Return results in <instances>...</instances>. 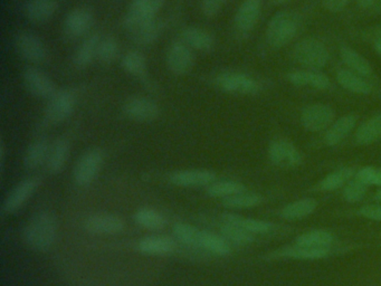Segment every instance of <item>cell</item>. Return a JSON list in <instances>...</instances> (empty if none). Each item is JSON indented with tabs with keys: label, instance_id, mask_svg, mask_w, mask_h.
<instances>
[{
	"label": "cell",
	"instance_id": "6da1fadb",
	"mask_svg": "<svg viewBox=\"0 0 381 286\" xmlns=\"http://www.w3.org/2000/svg\"><path fill=\"white\" fill-rule=\"evenodd\" d=\"M57 222L49 213L41 212L29 220L24 230V240L31 250L47 252L56 242Z\"/></svg>",
	"mask_w": 381,
	"mask_h": 286
},
{
	"label": "cell",
	"instance_id": "7a4b0ae2",
	"mask_svg": "<svg viewBox=\"0 0 381 286\" xmlns=\"http://www.w3.org/2000/svg\"><path fill=\"white\" fill-rule=\"evenodd\" d=\"M300 29V17L294 11H278L272 17L266 29V41L274 48L289 44Z\"/></svg>",
	"mask_w": 381,
	"mask_h": 286
},
{
	"label": "cell",
	"instance_id": "3957f363",
	"mask_svg": "<svg viewBox=\"0 0 381 286\" xmlns=\"http://www.w3.org/2000/svg\"><path fill=\"white\" fill-rule=\"evenodd\" d=\"M293 58L302 66L320 70L329 62V51L322 41L311 37L302 39L294 46Z\"/></svg>",
	"mask_w": 381,
	"mask_h": 286
},
{
	"label": "cell",
	"instance_id": "277c9868",
	"mask_svg": "<svg viewBox=\"0 0 381 286\" xmlns=\"http://www.w3.org/2000/svg\"><path fill=\"white\" fill-rule=\"evenodd\" d=\"M103 153L98 149H91L78 158L73 171V178L78 187L90 186L96 180L103 165Z\"/></svg>",
	"mask_w": 381,
	"mask_h": 286
},
{
	"label": "cell",
	"instance_id": "5b68a950",
	"mask_svg": "<svg viewBox=\"0 0 381 286\" xmlns=\"http://www.w3.org/2000/svg\"><path fill=\"white\" fill-rule=\"evenodd\" d=\"M16 53L29 63L39 64L46 61L47 49L44 43L31 31H19L14 41Z\"/></svg>",
	"mask_w": 381,
	"mask_h": 286
},
{
	"label": "cell",
	"instance_id": "8992f818",
	"mask_svg": "<svg viewBox=\"0 0 381 286\" xmlns=\"http://www.w3.org/2000/svg\"><path fill=\"white\" fill-rule=\"evenodd\" d=\"M163 5L165 0H133L124 17V27L130 31L140 24L157 19L158 13L163 9Z\"/></svg>",
	"mask_w": 381,
	"mask_h": 286
},
{
	"label": "cell",
	"instance_id": "52a82bcc",
	"mask_svg": "<svg viewBox=\"0 0 381 286\" xmlns=\"http://www.w3.org/2000/svg\"><path fill=\"white\" fill-rule=\"evenodd\" d=\"M268 158L276 167L295 168L302 163V155L293 142L283 138L273 140L268 148Z\"/></svg>",
	"mask_w": 381,
	"mask_h": 286
},
{
	"label": "cell",
	"instance_id": "ba28073f",
	"mask_svg": "<svg viewBox=\"0 0 381 286\" xmlns=\"http://www.w3.org/2000/svg\"><path fill=\"white\" fill-rule=\"evenodd\" d=\"M216 84L226 93L252 96L260 90L258 82L250 78V75L244 74V73H220L216 78Z\"/></svg>",
	"mask_w": 381,
	"mask_h": 286
},
{
	"label": "cell",
	"instance_id": "9c48e42d",
	"mask_svg": "<svg viewBox=\"0 0 381 286\" xmlns=\"http://www.w3.org/2000/svg\"><path fill=\"white\" fill-rule=\"evenodd\" d=\"M335 112L327 104H310L303 108L301 123L304 129L310 132H320L332 126Z\"/></svg>",
	"mask_w": 381,
	"mask_h": 286
},
{
	"label": "cell",
	"instance_id": "30bf717a",
	"mask_svg": "<svg viewBox=\"0 0 381 286\" xmlns=\"http://www.w3.org/2000/svg\"><path fill=\"white\" fill-rule=\"evenodd\" d=\"M23 82L27 92L37 98H51L56 93L52 78L36 67H27L23 73Z\"/></svg>",
	"mask_w": 381,
	"mask_h": 286
},
{
	"label": "cell",
	"instance_id": "8fae6325",
	"mask_svg": "<svg viewBox=\"0 0 381 286\" xmlns=\"http://www.w3.org/2000/svg\"><path fill=\"white\" fill-rule=\"evenodd\" d=\"M74 108V94L68 90L57 91L56 93L49 98L45 118L49 123H62L72 116Z\"/></svg>",
	"mask_w": 381,
	"mask_h": 286
},
{
	"label": "cell",
	"instance_id": "7c38bea8",
	"mask_svg": "<svg viewBox=\"0 0 381 286\" xmlns=\"http://www.w3.org/2000/svg\"><path fill=\"white\" fill-rule=\"evenodd\" d=\"M168 70L176 75H186L190 72L195 64L193 49L181 41H175L168 48L166 55Z\"/></svg>",
	"mask_w": 381,
	"mask_h": 286
},
{
	"label": "cell",
	"instance_id": "4fadbf2b",
	"mask_svg": "<svg viewBox=\"0 0 381 286\" xmlns=\"http://www.w3.org/2000/svg\"><path fill=\"white\" fill-rule=\"evenodd\" d=\"M124 222L121 217L113 214H93L84 222L86 232L93 235L112 236L123 232Z\"/></svg>",
	"mask_w": 381,
	"mask_h": 286
},
{
	"label": "cell",
	"instance_id": "5bb4252c",
	"mask_svg": "<svg viewBox=\"0 0 381 286\" xmlns=\"http://www.w3.org/2000/svg\"><path fill=\"white\" fill-rule=\"evenodd\" d=\"M123 111L130 120L137 122L155 121L160 116L158 104L150 98L142 96H134L126 101Z\"/></svg>",
	"mask_w": 381,
	"mask_h": 286
},
{
	"label": "cell",
	"instance_id": "9a60e30c",
	"mask_svg": "<svg viewBox=\"0 0 381 286\" xmlns=\"http://www.w3.org/2000/svg\"><path fill=\"white\" fill-rule=\"evenodd\" d=\"M39 186V180L37 178L24 179L17 183L4 200L3 212L5 214H14L19 210L36 191Z\"/></svg>",
	"mask_w": 381,
	"mask_h": 286
},
{
	"label": "cell",
	"instance_id": "2e32d148",
	"mask_svg": "<svg viewBox=\"0 0 381 286\" xmlns=\"http://www.w3.org/2000/svg\"><path fill=\"white\" fill-rule=\"evenodd\" d=\"M216 180V175L213 171L205 169H189V170L175 171L169 175V181L177 187L193 188V187H207Z\"/></svg>",
	"mask_w": 381,
	"mask_h": 286
},
{
	"label": "cell",
	"instance_id": "e0dca14e",
	"mask_svg": "<svg viewBox=\"0 0 381 286\" xmlns=\"http://www.w3.org/2000/svg\"><path fill=\"white\" fill-rule=\"evenodd\" d=\"M93 14L86 8H75L66 16L64 21L65 33L73 39L84 36L92 27Z\"/></svg>",
	"mask_w": 381,
	"mask_h": 286
},
{
	"label": "cell",
	"instance_id": "ac0fdd59",
	"mask_svg": "<svg viewBox=\"0 0 381 286\" xmlns=\"http://www.w3.org/2000/svg\"><path fill=\"white\" fill-rule=\"evenodd\" d=\"M262 0H244L235 16V27L242 34H248L260 19Z\"/></svg>",
	"mask_w": 381,
	"mask_h": 286
},
{
	"label": "cell",
	"instance_id": "d6986e66",
	"mask_svg": "<svg viewBox=\"0 0 381 286\" xmlns=\"http://www.w3.org/2000/svg\"><path fill=\"white\" fill-rule=\"evenodd\" d=\"M176 242L163 235H151L139 240L138 250L149 256H167L175 252Z\"/></svg>",
	"mask_w": 381,
	"mask_h": 286
},
{
	"label": "cell",
	"instance_id": "ffe728a7",
	"mask_svg": "<svg viewBox=\"0 0 381 286\" xmlns=\"http://www.w3.org/2000/svg\"><path fill=\"white\" fill-rule=\"evenodd\" d=\"M55 0H27L24 7L26 19L31 23L43 24L49 21L56 13Z\"/></svg>",
	"mask_w": 381,
	"mask_h": 286
},
{
	"label": "cell",
	"instance_id": "44dd1931",
	"mask_svg": "<svg viewBox=\"0 0 381 286\" xmlns=\"http://www.w3.org/2000/svg\"><path fill=\"white\" fill-rule=\"evenodd\" d=\"M181 39L187 46L201 53H209L215 46L213 36L208 31L199 27H187L181 33Z\"/></svg>",
	"mask_w": 381,
	"mask_h": 286
},
{
	"label": "cell",
	"instance_id": "7402d4cb",
	"mask_svg": "<svg viewBox=\"0 0 381 286\" xmlns=\"http://www.w3.org/2000/svg\"><path fill=\"white\" fill-rule=\"evenodd\" d=\"M288 81L295 86H310L320 91L327 90L331 86L327 75L312 71H294L288 74Z\"/></svg>",
	"mask_w": 381,
	"mask_h": 286
},
{
	"label": "cell",
	"instance_id": "603a6c76",
	"mask_svg": "<svg viewBox=\"0 0 381 286\" xmlns=\"http://www.w3.org/2000/svg\"><path fill=\"white\" fill-rule=\"evenodd\" d=\"M70 142L65 138L55 140L49 148V158H47V169L53 175H57L64 169L67 159L70 155Z\"/></svg>",
	"mask_w": 381,
	"mask_h": 286
},
{
	"label": "cell",
	"instance_id": "cb8c5ba5",
	"mask_svg": "<svg viewBox=\"0 0 381 286\" xmlns=\"http://www.w3.org/2000/svg\"><path fill=\"white\" fill-rule=\"evenodd\" d=\"M355 124H357V116H353V114H347V116L333 122L332 126L329 128L327 134H325V145H329V147L339 145L345 138L348 137L349 133L355 127Z\"/></svg>",
	"mask_w": 381,
	"mask_h": 286
},
{
	"label": "cell",
	"instance_id": "d4e9b609",
	"mask_svg": "<svg viewBox=\"0 0 381 286\" xmlns=\"http://www.w3.org/2000/svg\"><path fill=\"white\" fill-rule=\"evenodd\" d=\"M199 247L213 255L220 256V257H226L232 252L230 242H227L222 235L203 232V230L199 236Z\"/></svg>",
	"mask_w": 381,
	"mask_h": 286
},
{
	"label": "cell",
	"instance_id": "484cf974",
	"mask_svg": "<svg viewBox=\"0 0 381 286\" xmlns=\"http://www.w3.org/2000/svg\"><path fill=\"white\" fill-rule=\"evenodd\" d=\"M49 142L45 139L36 140L33 142L29 148L26 153L24 155V165L26 169H37L47 163L49 158Z\"/></svg>",
	"mask_w": 381,
	"mask_h": 286
},
{
	"label": "cell",
	"instance_id": "4316f807",
	"mask_svg": "<svg viewBox=\"0 0 381 286\" xmlns=\"http://www.w3.org/2000/svg\"><path fill=\"white\" fill-rule=\"evenodd\" d=\"M161 31H163L161 24L157 19H153L134 27L130 31V34L137 44L150 45L153 44L159 39Z\"/></svg>",
	"mask_w": 381,
	"mask_h": 286
},
{
	"label": "cell",
	"instance_id": "83f0119b",
	"mask_svg": "<svg viewBox=\"0 0 381 286\" xmlns=\"http://www.w3.org/2000/svg\"><path fill=\"white\" fill-rule=\"evenodd\" d=\"M101 39L98 35L94 34L83 41L73 57V63L78 68H86L94 60L98 54V47Z\"/></svg>",
	"mask_w": 381,
	"mask_h": 286
},
{
	"label": "cell",
	"instance_id": "f1b7e54d",
	"mask_svg": "<svg viewBox=\"0 0 381 286\" xmlns=\"http://www.w3.org/2000/svg\"><path fill=\"white\" fill-rule=\"evenodd\" d=\"M355 142L360 145H372L381 138V114L363 122L355 132Z\"/></svg>",
	"mask_w": 381,
	"mask_h": 286
},
{
	"label": "cell",
	"instance_id": "f546056e",
	"mask_svg": "<svg viewBox=\"0 0 381 286\" xmlns=\"http://www.w3.org/2000/svg\"><path fill=\"white\" fill-rule=\"evenodd\" d=\"M337 81L345 90L349 91L351 93L367 96L372 91L368 83L363 81L362 78L352 71H339L337 74Z\"/></svg>",
	"mask_w": 381,
	"mask_h": 286
},
{
	"label": "cell",
	"instance_id": "4dcf8cb0",
	"mask_svg": "<svg viewBox=\"0 0 381 286\" xmlns=\"http://www.w3.org/2000/svg\"><path fill=\"white\" fill-rule=\"evenodd\" d=\"M329 254V248H312L305 246L294 245L283 248L272 254L273 257L298 258V260H320Z\"/></svg>",
	"mask_w": 381,
	"mask_h": 286
},
{
	"label": "cell",
	"instance_id": "1f68e13d",
	"mask_svg": "<svg viewBox=\"0 0 381 286\" xmlns=\"http://www.w3.org/2000/svg\"><path fill=\"white\" fill-rule=\"evenodd\" d=\"M133 220L137 223L138 226L149 230H163L167 225V220L161 213L156 209L148 208V207L138 209L134 214Z\"/></svg>",
	"mask_w": 381,
	"mask_h": 286
},
{
	"label": "cell",
	"instance_id": "d6a6232c",
	"mask_svg": "<svg viewBox=\"0 0 381 286\" xmlns=\"http://www.w3.org/2000/svg\"><path fill=\"white\" fill-rule=\"evenodd\" d=\"M318 207V201L313 198H304L286 205L281 210V216L284 220H295L308 217L315 213Z\"/></svg>",
	"mask_w": 381,
	"mask_h": 286
},
{
	"label": "cell",
	"instance_id": "836d02e7",
	"mask_svg": "<svg viewBox=\"0 0 381 286\" xmlns=\"http://www.w3.org/2000/svg\"><path fill=\"white\" fill-rule=\"evenodd\" d=\"M340 56L342 62L350 68L352 72L357 73L362 76H369L372 74V67L369 64L368 61L359 54L357 51L351 47L343 46L340 49Z\"/></svg>",
	"mask_w": 381,
	"mask_h": 286
},
{
	"label": "cell",
	"instance_id": "e575fe53",
	"mask_svg": "<svg viewBox=\"0 0 381 286\" xmlns=\"http://www.w3.org/2000/svg\"><path fill=\"white\" fill-rule=\"evenodd\" d=\"M223 222L230 223L242 227L245 230L252 234H265L273 230V225L264 220H253V218H244L235 214H224L222 217Z\"/></svg>",
	"mask_w": 381,
	"mask_h": 286
},
{
	"label": "cell",
	"instance_id": "d590c367",
	"mask_svg": "<svg viewBox=\"0 0 381 286\" xmlns=\"http://www.w3.org/2000/svg\"><path fill=\"white\" fill-rule=\"evenodd\" d=\"M296 245L312 248H330L333 244V235L327 230H317L304 233L296 238Z\"/></svg>",
	"mask_w": 381,
	"mask_h": 286
},
{
	"label": "cell",
	"instance_id": "8d00e7d4",
	"mask_svg": "<svg viewBox=\"0 0 381 286\" xmlns=\"http://www.w3.org/2000/svg\"><path fill=\"white\" fill-rule=\"evenodd\" d=\"M355 175V170L352 168H341V169H337V171L330 173L320 181L318 188L322 191L335 190V189L345 186L347 183L350 181Z\"/></svg>",
	"mask_w": 381,
	"mask_h": 286
},
{
	"label": "cell",
	"instance_id": "74e56055",
	"mask_svg": "<svg viewBox=\"0 0 381 286\" xmlns=\"http://www.w3.org/2000/svg\"><path fill=\"white\" fill-rule=\"evenodd\" d=\"M262 201H263V197L258 193L244 190L228 198L223 199V205L227 208L248 209L258 206L262 204Z\"/></svg>",
	"mask_w": 381,
	"mask_h": 286
},
{
	"label": "cell",
	"instance_id": "f35d334b",
	"mask_svg": "<svg viewBox=\"0 0 381 286\" xmlns=\"http://www.w3.org/2000/svg\"><path fill=\"white\" fill-rule=\"evenodd\" d=\"M244 190V185L234 180H215L206 188L208 196L213 197V198L222 199L228 198V197Z\"/></svg>",
	"mask_w": 381,
	"mask_h": 286
},
{
	"label": "cell",
	"instance_id": "ab89813d",
	"mask_svg": "<svg viewBox=\"0 0 381 286\" xmlns=\"http://www.w3.org/2000/svg\"><path fill=\"white\" fill-rule=\"evenodd\" d=\"M220 233H222L223 238L233 245H248L254 240V234L230 223L223 222Z\"/></svg>",
	"mask_w": 381,
	"mask_h": 286
},
{
	"label": "cell",
	"instance_id": "60d3db41",
	"mask_svg": "<svg viewBox=\"0 0 381 286\" xmlns=\"http://www.w3.org/2000/svg\"><path fill=\"white\" fill-rule=\"evenodd\" d=\"M122 67L128 74L136 78H143L147 73V61L146 57L137 51L126 53L121 61Z\"/></svg>",
	"mask_w": 381,
	"mask_h": 286
},
{
	"label": "cell",
	"instance_id": "b9f144b4",
	"mask_svg": "<svg viewBox=\"0 0 381 286\" xmlns=\"http://www.w3.org/2000/svg\"><path fill=\"white\" fill-rule=\"evenodd\" d=\"M173 232L176 240L181 242L183 245L191 248H200L199 247V236H200L201 230H197L191 225L178 223L173 226Z\"/></svg>",
	"mask_w": 381,
	"mask_h": 286
},
{
	"label": "cell",
	"instance_id": "7bdbcfd3",
	"mask_svg": "<svg viewBox=\"0 0 381 286\" xmlns=\"http://www.w3.org/2000/svg\"><path fill=\"white\" fill-rule=\"evenodd\" d=\"M118 55V44L113 37H106L101 39L98 47V57L100 62L104 64H111L116 60Z\"/></svg>",
	"mask_w": 381,
	"mask_h": 286
},
{
	"label": "cell",
	"instance_id": "ee69618b",
	"mask_svg": "<svg viewBox=\"0 0 381 286\" xmlns=\"http://www.w3.org/2000/svg\"><path fill=\"white\" fill-rule=\"evenodd\" d=\"M367 190H368V186L366 183H363L355 177L345 185L343 189V197L348 203H358L366 196Z\"/></svg>",
	"mask_w": 381,
	"mask_h": 286
},
{
	"label": "cell",
	"instance_id": "f6af8a7d",
	"mask_svg": "<svg viewBox=\"0 0 381 286\" xmlns=\"http://www.w3.org/2000/svg\"><path fill=\"white\" fill-rule=\"evenodd\" d=\"M355 178L366 183L367 186L381 187V169L375 167H365L355 173Z\"/></svg>",
	"mask_w": 381,
	"mask_h": 286
},
{
	"label": "cell",
	"instance_id": "bcb514c9",
	"mask_svg": "<svg viewBox=\"0 0 381 286\" xmlns=\"http://www.w3.org/2000/svg\"><path fill=\"white\" fill-rule=\"evenodd\" d=\"M227 3L228 0H203L201 11L207 17H215Z\"/></svg>",
	"mask_w": 381,
	"mask_h": 286
},
{
	"label": "cell",
	"instance_id": "7dc6e473",
	"mask_svg": "<svg viewBox=\"0 0 381 286\" xmlns=\"http://www.w3.org/2000/svg\"><path fill=\"white\" fill-rule=\"evenodd\" d=\"M359 214L368 220L381 222V206L380 205H367L361 207Z\"/></svg>",
	"mask_w": 381,
	"mask_h": 286
},
{
	"label": "cell",
	"instance_id": "c3c4849f",
	"mask_svg": "<svg viewBox=\"0 0 381 286\" xmlns=\"http://www.w3.org/2000/svg\"><path fill=\"white\" fill-rule=\"evenodd\" d=\"M351 0H322L323 7L331 13H339L350 4Z\"/></svg>",
	"mask_w": 381,
	"mask_h": 286
},
{
	"label": "cell",
	"instance_id": "681fc988",
	"mask_svg": "<svg viewBox=\"0 0 381 286\" xmlns=\"http://www.w3.org/2000/svg\"><path fill=\"white\" fill-rule=\"evenodd\" d=\"M359 8L366 11H381V0H357Z\"/></svg>",
	"mask_w": 381,
	"mask_h": 286
},
{
	"label": "cell",
	"instance_id": "f907efd6",
	"mask_svg": "<svg viewBox=\"0 0 381 286\" xmlns=\"http://www.w3.org/2000/svg\"><path fill=\"white\" fill-rule=\"evenodd\" d=\"M375 48H376L377 53L381 56V37L375 41Z\"/></svg>",
	"mask_w": 381,
	"mask_h": 286
},
{
	"label": "cell",
	"instance_id": "816d5d0a",
	"mask_svg": "<svg viewBox=\"0 0 381 286\" xmlns=\"http://www.w3.org/2000/svg\"><path fill=\"white\" fill-rule=\"evenodd\" d=\"M376 200H378L379 203H381V189H379L376 193Z\"/></svg>",
	"mask_w": 381,
	"mask_h": 286
},
{
	"label": "cell",
	"instance_id": "f5cc1de1",
	"mask_svg": "<svg viewBox=\"0 0 381 286\" xmlns=\"http://www.w3.org/2000/svg\"><path fill=\"white\" fill-rule=\"evenodd\" d=\"M272 1L276 4H282V3H286V1H291V0H272Z\"/></svg>",
	"mask_w": 381,
	"mask_h": 286
},
{
	"label": "cell",
	"instance_id": "db71d44e",
	"mask_svg": "<svg viewBox=\"0 0 381 286\" xmlns=\"http://www.w3.org/2000/svg\"><path fill=\"white\" fill-rule=\"evenodd\" d=\"M380 236H381V233H380Z\"/></svg>",
	"mask_w": 381,
	"mask_h": 286
}]
</instances>
